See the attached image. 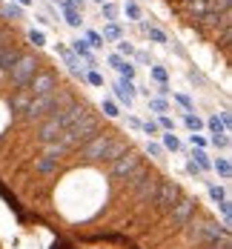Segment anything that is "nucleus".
I'll use <instances>...</instances> for the list:
<instances>
[{"instance_id": "nucleus-1", "label": "nucleus", "mask_w": 232, "mask_h": 249, "mask_svg": "<svg viewBox=\"0 0 232 249\" xmlns=\"http://www.w3.org/2000/svg\"><path fill=\"white\" fill-rule=\"evenodd\" d=\"M98 132H101V121H98V115H95V112H89L83 121L66 126V129L57 135V141H54V143H60L66 152H72V149H77V146H83V143H86L92 135H98Z\"/></svg>"}, {"instance_id": "nucleus-2", "label": "nucleus", "mask_w": 232, "mask_h": 249, "mask_svg": "<svg viewBox=\"0 0 232 249\" xmlns=\"http://www.w3.org/2000/svg\"><path fill=\"white\" fill-rule=\"evenodd\" d=\"M183 229H186L189 244H195V247H212V244L230 238V229H227V226L215 224V221H206V218L204 221H189Z\"/></svg>"}, {"instance_id": "nucleus-3", "label": "nucleus", "mask_w": 232, "mask_h": 249, "mask_svg": "<svg viewBox=\"0 0 232 249\" xmlns=\"http://www.w3.org/2000/svg\"><path fill=\"white\" fill-rule=\"evenodd\" d=\"M40 66H43V63L37 60V54L23 52V54L18 57V63L6 72V77H9V83H12L15 89H26V86H29V80L40 72Z\"/></svg>"}, {"instance_id": "nucleus-4", "label": "nucleus", "mask_w": 232, "mask_h": 249, "mask_svg": "<svg viewBox=\"0 0 232 249\" xmlns=\"http://www.w3.org/2000/svg\"><path fill=\"white\" fill-rule=\"evenodd\" d=\"M183 198V189H180L178 180H172V178H166V180H158V189H155V209L161 212V215H166L178 200Z\"/></svg>"}, {"instance_id": "nucleus-5", "label": "nucleus", "mask_w": 232, "mask_h": 249, "mask_svg": "<svg viewBox=\"0 0 232 249\" xmlns=\"http://www.w3.org/2000/svg\"><path fill=\"white\" fill-rule=\"evenodd\" d=\"M115 135L112 132H98V135H92L83 146H77V155H80V160L83 163H101V158H103V152H106V146H109V141H112Z\"/></svg>"}, {"instance_id": "nucleus-6", "label": "nucleus", "mask_w": 232, "mask_h": 249, "mask_svg": "<svg viewBox=\"0 0 232 249\" xmlns=\"http://www.w3.org/2000/svg\"><path fill=\"white\" fill-rule=\"evenodd\" d=\"M169 215V226L172 229H183V226L189 224V221H195L198 218V198H189V195H183V198L166 212Z\"/></svg>"}, {"instance_id": "nucleus-7", "label": "nucleus", "mask_w": 232, "mask_h": 249, "mask_svg": "<svg viewBox=\"0 0 232 249\" xmlns=\"http://www.w3.org/2000/svg\"><path fill=\"white\" fill-rule=\"evenodd\" d=\"M141 163H143V152H138V149H132V146H129L118 160H112V163H109V178L124 180V178H126L129 172H135Z\"/></svg>"}, {"instance_id": "nucleus-8", "label": "nucleus", "mask_w": 232, "mask_h": 249, "mask_svg": "<svg viewBox=\"0 0 232 249\" xmlns=\"http://www.w3.org/2000/svg\"><path fill=\"white\" fill-rule=\"evenodd\" d=\"M60 86V80H57V72H52V69H40L37 75L29 80V95L32 98H40V95H49V92H54Z\"/></svg>"}, {"instance_id": "nucleus-9", "label": "nucleus", "mask_w": 232, "mask_h": 249, "mask_svg": "<svg viewBox=\"0 0 232 249\" xmlns=\"http://www.w3.org/2000/svg\"><path fill=\"white\" fill-rule=\"evenodd\" d=\"M60 132H63V121H60V109H57V112H52V115H46V118L40 121L37 141H40V143H52V141H57Z\"/></svg>"}, {"instance_id": "nucleus-10", "label": "nucleus", "mask_w": 232, "mask_h": 249, "mask_svg": "<svg viewBox=\"0 0 232 249\" xmlns=\"http://www.w3.org/2000/svg\"><path fill=\"white\" fill-rule=\"evenodd\" d=\"M158 180H161L158 175H152V172L146 175V178H143V180L132 189V192H135V200H138V203H152L155 189H158Z\"/></svg>"}, {"instance_id": "nucleus-11", "label": "nucleus", "mask_w": 232, "mask_h": 249, "mask_svg": "<svg viewBox=\"0 0 232 249\" xmlns=\"http://www.w3.org/2000/svg\"><path fill=\"white\" fill-rule=\"evenodd\" d=\"M29 100H32L29 89H15V95H12V100H9V106H12V115H15V118H23V115H26Z\"/></svg>"}, {"instance_id": "nucleus-12", "label": "nucleus", "mask_w": 232, "mask_h": 249, "mask_svg": "<svg viewBox=\"0 0 232 249\" xmlns=\"http://www.w3.org/2000/svg\"><path fill=\"white\" fill-rule=\"evenodd\" d=\"M20 54H23V52L18 49L15 43H9V46H3V49H0V72L6 75V72H9V69H12V66L18 63V57H20Z\"/></svg>"}, {"instance_id": "nucleus-13", "label": "nucleus", "mask_w": 232, "mask_h": 249, "mask_svg": "<svg viewBox=\"0 0 232 249\" xmlns=\"http://www.w3.org/2000/svg\"><path fill=\"white\" fill-rule=\"evenodd\" d=\"M126 149H129L126 141H121V138H112V141H109V146H106V152H103L101 163H112V160H118V158H121Z\"/></svg>"}, {"instance_id": "nucleus-14", "label": "nucleus", "mask_w": 232, "mask_h": 249, "mask_svg": "<svg viewBox=\"0 0 232 249\" xmlns=\"http://www.w3.org/2000/svg\"><path fill=\"white\" fill-rule=\"evenodd\" d=\"M57 169H60V160H54V158H46V155L35 158V172H40L43 178H49V175H57Z\"/></svg>"}, {"instance_id": "nucleus-15", "label": "nucleus", "mask_w": 232, "mask_h": 249, "mask_svg": "<svg viewBox=\"0 0 232 249\" xmlns=\"http://www.w3.org/2000/svg\"><path fill=\"white\" fill-rule=\"evenodd\" d=\"M57 6H60V12H63V18H66V23L72 26V29H80V26H83V12L72 9L66 0H57Z\"/></svg>"}, {"instance_id": "nucleus-16", "label": "nucleus", "mask_w": 232, "mask_h": 249, "mask_svg": "<svg viewBox=\"0 0 232 249\" xmlns=\"http://www.w3.org/2000/svg\"><path fill=\"white\" fill-rule=\"evenodd\" d=\"M183 12L192 18V23H198L206 15V0H183Z\"/></svg>"}, {"instance_id": "nucleus-17", "label": "nucleus", "mask_w": 232, "mask_h": 249, "mask_svg": "<svg viewBox=\"0 0 232 249\" xmlns=\"http://www.w3.org/2000/svg\"><path fill=\"white\" fill-rule=\"evenodd\" d=\"M141 29H143V35H146L152 43H161V46H166V43H169V37H166V32H163V29H158V26H152V23H141Z\"/></svg>"}, {"instance_id": "nucleus-18", "label": "nucleus", "mask_w": 232, "mask_h": 249, "mask_svg": "<svg viewBox=\"0 0 232 249\" xmlns=\"http://www.w3.org/2000/svg\"><path fill=\"white\" fill-rule=\"evenodd\" d=\"M212 172L218 175L221 180H230V178H232V163H230V158H218V160H212Z\"/></svg>"}, {"instance_id": "nucleus-19", "label": "nucleus", "mask_w": 232, "mask_h": 249, "mask_svg": "<svg viewBox=\"0 0 232 249\" xmlns=\"http://www.w3.org/2000/svg\"><path fill=\"white\" fill-rule=\"evenodd\" d=\"M189 160L201 169V172H209L212 169V160H209V155H206L204 149H192V155H189Z\"/></svg>"}, {"instance_id": "nucleus-20", "label": "nucleus", "mask_w": 232, "mask_h": 249, "mask_svg": "<svg viewBox=\"0 0 232 249\" xmlns=\"http://www.w3.org/2000/svg\"><path fill=\"white\" fill-rule=\"evenodd\" d=\"M101 37L103 40H112V43H118V40H124L126 35H124V29L118 23H106L103 26V32H101Z\"/></svg>"}, {"instance_id": "nucleus-21", "label": "nucleus", "mask_w": 232, "mask_h": 249, "mask_svg": "<svg viewBox=\"0 0 232 249\" xmlns=\"http://www.w3.org/2000/svg\"><path fill=\"white\" fill-rule=\"evenodd\" d=\"M146 175H149V166H143V163H141V166H138L135 172H129L126 178H124V183H126V189H135V186H138V183H141V180H143Z\"/></svg>"}, {"instance_id": "nucleus-22", "label": "nucleus", "mask_w": 232, "mask_h": 249, "mask_svg": "<svg viewBox=\"0 0 232 249\" xmlns=\"http://www.w3.org/2000/svg\"><path fill=\"white\" fill-rule=\"evenodd\" d=\"M115 92H121V95H126V98H135L138 95V86H135V80H126V77H121L115 86H112Z\"/></svg>"}, {"instance_id": "nucleus-23", "label": "nucleus", "mask_w": 232, "mask_h": 249, "mask_svg": "<svg viewBox=\"0 0 232 249\" xmlns=\"http://www.w3.org/2000/svg\"><path fill=\"white\" fill-rule=\"evenodd\" d=\"M206 183V192H209V198L215 200V203H221V200H227V186H218V183H212V180H204Z\"/></svg>"}, {"instance_id": "nucleus-24", "label": "nucleus", "mask_w": 232, "mask_h": 249, "mask_svg": "<svg viewBox=\"0 0 232 249\" xmlns=\"http://www.w3.org/2000/svg\"><path fill=\"white\" fill-rule=\"evenodd\" d=\"M183 126H186L189 132H201V129H204V118H198L195 112H183Z\"/></svg>"}, {"instance_id": "nucleus-25", "label": "nucleus", "mask_w": 232, "mask_h": 249, "mask_svg": "<svg viewBox=\"0 0 232 249\" xmlns=\"http://www.w3.org/2000/svg\"><path fill=\"white\" fill-rule=\"evenodd\" d=\"M204 129H209V135H224V132H227V126L218 121V115H209L204 121ZM227 135H230V132H227Z\"/></svg>"}, {"instance_id": "nucleus-26", "label": "nucleus", "mask_w": 232, "mask_h": 249, "mask_svg": "<svg viewBox=\"0 0 232 249\" xmlns=\"http://www.w3.org/2000/svg\"><path fill=\"white\" fill-rule=\"evenodd\" d=\"M101 15L106 18V23H118V6L115 3H101Z\"/></svg>"}, {"instance_id": "nucleus-27", "label": "nucleus", "mask_w": 232, "mask_h": 249, "mask_svg": "<svg viewBox=\"0 0 232 249\" xmlns=\"http://www.w3.org/2000/svg\"><path fill=\"white\" fill-rule=\"evenodd\" d=\"M83 40L89 43V49H103V43H106L101 37V32H95V29H86V37Z\"/></svg>"}, {"instance_id": "nucleus-28", "label": "nucleus", "mask_w": 232, "mask_h": 249, "mask_svg": "<svg viewBox=\"0 0 232 249\" xmlns=\"http://www.w3.org/2000/svg\"><path fill=\"white\" fill-rule=\"evenodd\" d=\"M43 146H46V158H54V160H63V158L69 155L60 143H54V141H52V143H43Z\"/></svg>"}, {"instance_id": "nucleus-29", "label": "nucleus", "mask_w": 232, "mask_h": 249, "mask_svg": "<svg viewBox=\"0 0 232 249\" xmlns=\"http://www.w3.org/2000/svg\"><path fill=\"white\" fill-rule=\"evenodd\" d=\"M3 15H6L9 20H23V6H18V3H6V6H3Z\"/></svg>"}, {"instance_id": "nucleus-30", "label": "nucleus", "mask_w": 232, "mask_h": 249, "mask_svg": "<svg viewBox=\"0 0 232 249\" xmlns=\"http://www.w3.org/2000/svg\"><path fill=\"white\" fill-rule=\"evenodd\" d=\"M124 15H126L129 20H141V18H143V12H141V6H138L135 0H126V3H124Z\"/></svg>"}, {"instance_id": "nucleus-31", "label": "nucleus", "mask_w": 232, "mask_h": 249, "mask_svg": "<svg viewBox=\"0 0 232 249\" xmlns=\"http://www.w3.org/2000/svg\"><path fill=\"white\" fill-rule=\"evenodd\" d=\"M161 138H163V149L180 152V141L175 138V132H161Z\"/></svg>"}, {"instance_id": "nucleus-32", "label": "nucleus", "mask_w": 232, "mask_h": 249, "mask_svg": "<svg viewBox=\"0 0 232 249\" xmlns=\"http://www.w3.org/2000/svg\"><path fill=\"white\" fill-rule=\"evenodd\" d=\"M149 109L158 112V115H166V112H169V100L166 98H149Z\"/></svg>"}, {"instance_id": "nucleus-33", "label": "nucleus", "mask_w": 232, "mask_h": 249, "mask_svg": "<svg viewBox=\"0 0 232 249\" xmlns=\"http://www.w3.org/2000/svg\"><path fill=\"white\" fill-rule=\"evenodd\" d=\"M115 69H118V75H121V77H126V80H135V63H129V60H121Z\"/></svg>"}, {"instance_id": "nucleus-34", "label": "nucleus", "mask_w": 232, "mask_h": 249, "mask_svg": "<svg viewBox=\"0 0 232 249\" xmlns=\"http://www.w3.org/2000/svg\"><path fill=\"white\" fill-rule=\"evenodd\" d=\"M115 46H118V52H115V54H121V57H124V60H126V57H132V54H135V46H132V43H129L126 37H124V40H118V43H115Z\"/></svg>"}, {"instance_id": "nucleus-35", "label": "nucleus", "mask_w": 232, "mask_h": 249, "mask_svg": "<svg viewBox=\"0 0 232 249\" xmlns=\"http://www.w3.org/2000/svg\"><path fill=\"white\" fill-rule=\"evenodd\" d=\"M209 143L215 146V149H230V135L224 132V135H209Z\"/></svg>"}, {"instance_id": "nucleus-36", "label": "nucleus", "mask_w": 232, "mask_h": 249, "mask_svg": "<svg viewBox=\"0 0 232 249\" xmlns=\"http://www.w3.org/2000/svg\"><path fill=\"white\" fill-rule=\"evenodd\" d=\"M232 9V0H209L206 3V12H227Z\"/></svg>"}, {"instance_id": "nucleus-37", "label": "nucleus", "mask_w": 232, "mask_h": 249, "mask_svg": "<svg viewBox=\"0 0 232 249\" xmlns=\"http://www.w3.org/2000/svg\"><path fill=\"white\" fill-rule=\"evenodd\" d=\"M101 109H103V115H106V118H118V115H121V112H118V103H115V100H109V98H103Z\"/></svg>"}, {"instance_id": "nucleus-38", "label": "nucleus", "mask_w": 232, "mask_h": 249, "mask_svg": "<svg viewBox=\"0 0 232 249\" xmlns=\"http://www.w3.org/2000/svg\"><path fill=\"white\" fill-rule=\"evenodd\" d=\"M149 72H152V77L158 80V86H166V83H169V75H166V69H163V66H152Z\"/></svg>"}, {"instance_id": "nucleus-39", "label": "nucleus", "mask_w": 232, "mask_h": 249, "mask_svg": "<svg viewBox=\"0 0 232 249\" xmlns=\"http://www.w3.org/2000/svg\"><path fill=\"white\" fill-rule=\"evenodd\" d=\"M141 132L149 135V138H158L161 135V126H158V121H146V124H141Z\"/></svg>"}, {"instance_id": "nucleus-40", "label": "nucleus", "mask_w": 232, "mask_h": 249, "mask_svg": "<svg viewBox=\"0 0 232 249\" xmlns=\"http://www.w3.org/2000/svg\"><path fill=\"white\" fill-rule=\"evenodd\" d=\"M172 98H175V103H178V106L183 109V112H195V106H192V100L186 98V95H180V92H175Z\"/></svg>"}, {"instance_id": "nucleus-41", "label": "nucleus", "mask_w": 232, "mask_h": 249, "mask_svg": "<svg viewBox=\"0 0 232 249\" xmlns=\"http://www.w3.org/2000/svg\"><path fill=\"white\" fill-rule=\"evenodd\" d=\"M189 143H192V149H206V146H209V141H206L204 135H198V132L189 135Z\"/></svg>"}, {"instance_id": "nucleus-42", "label": "nucleus", "mask_w": 232, "mask_h": 249, "mask_svg": "<svg viewBox=\"0 0 232 249\" xmlns=\"http://www.w3.org/2000/svg\"><path fill=\"white\" fill-rule=\"evenodd\" d=\"M83 80H86V83H92V86H103V75L98 72V69H89V72L83 75Z\"/></svg>"}, {"instance_id": "nucleus-43", "label": "nucleus", "mask_w": 232, "mask_h": 249, "mask_svg": "<svg viewBox=\"0 0 232 249\" xmlns=\"http://www.w3.org/2000/svg\"><path fill=\"white\" fill-rule=\"evenodd\" d=\"M146 155L155 158V160H161V158H163V146H161V143H155V141H149V143H146Z\"/></svg>"}, {"instance_id": "nucleus-44", "label": "nucleus", "mask_w": 232, "mask_h": 249, "mask_svg": "<svg viewBox=\"0 0 232 249\" xmlns=\"http://www.w3.org/2000/svg\"><path fill=\"white\" fill-rule=\"evenodd\" d=\"M29 40H32L37 49H40V46H46V35H43L40 29H32V32H29Z\"/></svg>"}, {"instance_id": "nucleus-45", "label": "nucleus", "mask_w": 232, "mask_h": 249, "mask_svg": "<svg viewBox=\"0 0 232 249\" xmlns=\"http://www.w3.org/2000/svg\"><path fill=\"white\" fill-rule=\"evenodd\" d=\"M158 126H161V132H175V121L169 115H161L158 118Z\"/></svg>"}, {"instance_id": "nucleus-46", "label": "nucleus", "mask_w": 232, "mask_h": 249, "mask_svg": "<svg viewBox=\"0 0 232 249\" xmlns=\"http://www.w3.org/2000/svg\"><path fill=\"white\" fill-rule=\"evenodd\" d=\"M132 57H135L141 66H149V63H152V54H149V52H143V49H135V54H132Z\"/></svg>"}, {"instance_id": "nucleus-47", "label": "nucleus", "mask_w": 232, "mask_h": 249, "mask_svg": "<svg viewBox=\"0 0 232 249\" xmlns=\"http://www.w3.org/2000/svg\"><path fill=\"white\" fill-rule=\"evenodd\" d=\"M230 40H232V26L221 29V49H230Z\"/></svg>"}, {"instance_id": "nucleus-48", "label": "nucleus", "mask_w": 232, "mask_h": 249, "mask_svg": "<svg viewBox=\"0 0 232 249\" xmlns=\"http://www.w3.org/2000/svg\"><path fill=\"white\" fill-rule=\"evenodd\" d=\"M186 172L192 175V178H195V180H204V172H201V169H198V166H195V163H192V160H186Z\"/></svg>"}, {"instance_id": "nucleus-49", "label": "nucleus", "mask_w": 232, "mask_h": 249, "mask_svg": "<svg viewBox=\"0 0 232 249\" xmlns=\"http://www.w3.org/2000/svg\"><path fill=\"white\" fill-rule=\"evenodd\" d=\"M186 77H189L192 83H198V86H204V83H206V77L201 75V72H195V69H189V72H186Z\"/></svg>"}, {"instance_id": "nucleus-50", "label": "nucleus", "mask_w": 232, "mask_h": 249, "mask_svg": "<svg viewBox=\"0 0 232 249\" xmlns=\"http://www.w3.org/2000/svg\"><path fill=\"white\" fill-rule=\"evenodd\" d=\"M72 9H77V12H83V6H86V0H66Z\"/></svg>"}, {"instance_id": "nucleus-51", "label": "nucleus", "mask_w": 232, "mask_h": 249, "mask_svg": "<svg viewBox=\"0 0 232 249\" xmlns=\"http://www.w3.org/2000/svg\"><path fill=\"white\" fill-rule=\"evenodd\" d=\"M126 124L132 126V129H141V121H138V118H135V115H129V118H126Z\"/></svg>"}, {"instance_id": "nucleus-52", "label": "nucleus", "mask_w": 232, "mask_h": 249, "mask_svg": "<svg viewBox=\"0 0 232 249\" xmlns=\"http://www.w3.org/2000/svg\"><path fill=\"white\" fill-rule=\"evenodd\" d=\"M172 49H175V52H178V54H180V57H186V49H183V46H180V43H172Z\"/></svg>"}, {"instance_id": "nucleus-53", "label": "nucleus", "mask_w": 232, "mask_h": 249, "mask_svg": "<svg viewBox=\"0 0 232 249\" xmlns=\"http://www.w3.org/2000/svg\"><path fill=\"white\" fill-rule=\"evenodd\" d=\"M15 3H18V6H32L35 0H15Z\"/></svg>"}, {"instance_id": "nucleus-54", "label": "nucleus", "mask_w": 232, "mask_h": 249, "mask_svg": "<svg viewBox=\"0 0 232 249\" xmlns=\"http://www.w3.org/2000/svg\"><path fill=\"white\" fill-rule=\"evenodd\" d=\"M92 3H98V6H101V3H106V0H92Z\"/></svg>"}, {"instance_id": "nucleus-55", "label": "nucleus", "mask_w": 232, "mask_h": 249, "mask_svg": "<svg viewBox=\"0 0 232 249\" xmlns=\"http://www.w3.org/2000/svg\"><path fill=\"white\" fill-rule=\"evenodd\" d=\"M52 3H57V0H52Z\"/></svg>"}, {"instance_id": "nucleus-56", "label": "nucleus", "mask_w": 232, "mask_h": 249, "mask_svg": "<svg viewBox=\"0 0 232 249\" xmlns=\"http://www.w3.org/2000/svg\"><path fill=\"white\" fill-rule=\"evenodd\" d=\"M206 3H209V0H206Z\"/></svg>"}]
</instances>
